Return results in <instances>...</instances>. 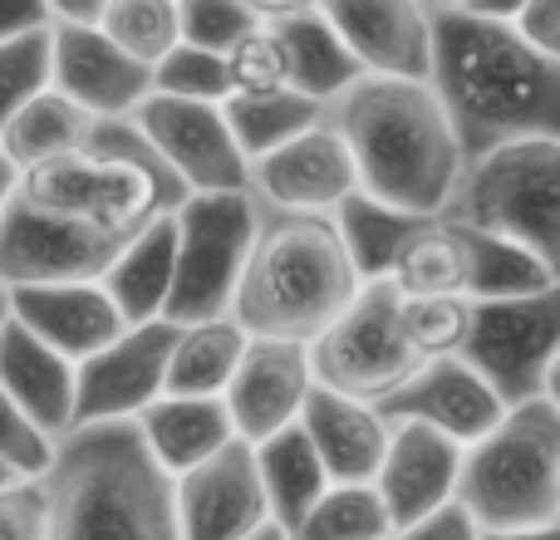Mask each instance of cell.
<instances>
[{"label":"cell","mask_w":560,"mask_h":540,"mask_svg":"<svg viewBox=\"0 0 560 540\" xmlns=\"http://www.w3.org/2000/svg\"><path fill=\"white\" fill-rule=\"evenodd\" d=\"M187 202L133 118L94 124L84 153L20 173L0 222V285L104 280L138 232Z\"/></svg>","instance_id":"6da1fadb"},{"label":"cell","mask_w":560,"mask_h":540,"mask_svg":"<svg viewBox=\"0 0 560 540\" xmlns=\"http://www.w3.org/2000/svg\"><path fill=\"white\" fill-rule=\"evenodd\" d=\"M522 0H433V79L463 163L512 143H560V64L541 59L512 15Z\"/></svg>","instance_id":"7a4b0ae2"},{"label":"cell","mask_w":560,"mask_h":540,"mask_svg":"<svg viewBox=\"0 0 560 540\" xmlns=\"http://www.w3.org/2000/svg\"><path fill=\"white\" fill-rule=\"evenodd\" d=\"M359 173V192L408 216H443L463 183V148L428 84L359 79L325 108Z\"/></svg>","instance_id":"3957f363"},{"label":"cell","mask_w":560,"mask_h":540,"mask_svg":"<svg viewBox=\"0 0 560 540\" xmlns=\"http://www.w3.org/2000/svg\"><path fill=\"white\" fill-rule=\"evenodd\" d=\"M39 486L49 540H183L173 477L148 457L133 423L69 433Z\"/></svg>","instance_id":"277c9868"},{"label":"cell","mask_w":560,"mask_h":540,"mask_svg":"<svg viewBox=\"0 0 560 540\" xmlns=\"http://www.w3.org/2000/svg\"><path fill=\"white\" fill-rule=\"evenodd\" d=\"M359 290L364 280L349 266V251L329 216L261 207V232H256L252 261L236 285L232 319L246 329V339L310 349L354 305Z\"/></svg>","instance_id":"5b68a950"},{"label":"cell","mask_w":560,"mask_h":540,"mask_svg":"<svg viewBox=\"0 0 560 540\" xmlns=\"http://www.w3.org/2000/svg\"><path fill=\"white\" fill-rule=\"evenodd\" d=\"M457 506L482 536L560 521V413L546 398L506 408L482 443L463 447Z\"/></svg>","instance_id":"8992f818"},{"label":"cell","mask_w":560,"mask_h":540,"mask_svg":"<svg viewBox=\"0 0 560 540\" xmlns=\"http://www.w3.org/2000/svg\"><path fill=\"white\" fill-rule=\"evenodd\" d=\"M443 216L522 246L560 280V143H512L467 163Z\"/></svg>","instance_id":"52a82bcc"},{"label":"cell","mask_w":560,"mask_h":540,"mask_svg":"<svg viewBox=\"0 0 560 540\" xmlns=\"http://www.w3.org/2000/svg\"><path fill=\"white\" fill-rule=\"evenodd\" d=\"M177 226V266L167 295V325H202L232 315L236 285L252 261L261 232V202L252 192H212L187 197L173 212Z\"/></svg>","instance_id":"ba28073f"},{"label":"cell","mask_w":560,"mask_h":540,"mask_svg":"<svg viewBox=\"0 0 560 540\" xmlns=\"http://www.w3.org/2000/svg\"><path fill=\"white\" fill-rule=\"evenodd\" d=\"M315 384L339 398L378 408L423 368L404 334V295L388 280H369L354 305L310 344Z\"/></svg>","instance_id":"9c48e42d"},{"label":"cell","mask_w":560,"mask_h":540,"mask_svg":"<svg viewBox=\"0 0 560 540\" xmlns=\"http://www.w3.org/2000/svg\"><path fill=\"white\" fill-rule=\"evenodd\" d=\"M560 354V280L536 295L472 305V334L463 359L487 378L506 408L541 398L546 368Z\"/></svg>","instance_id":"30bf717a"},{"label":"cell","mask_w":560,"mask_h":540,"mask_svg":"<svg viewBox=\"0 0 560 540\" xmlns=\"http://www.w3.org/2000/svg\"><path fill=\"white\" fill-rule=\"evenodd\" d=\"M177 344V325H128L108 349L74 364V433L79 427L138 423L167 388V359Z\"/></svg>","instance_id":"8fae6325"},{"label":"cell","mask_w":560,"mask_h":540,"mask_svg":"<svg viewBox=\"0 0 560 540\" xmlns=\"http://www.w3.org/2000/svg\"><path fill=\"white\" fill-rule=\"evenodd\" d=\"M138 133L158 148L167 173L187 197L252 192V163L242 157L222 104H183V98H148L133 114Z\"/></svg>","instance_id":"7c38bea8"},{"label":"cell","mask_w":560,"mask_h":540,"mask_svg":"<svg viewBox=\"0 0 560 540\" xmlns=\"http://www.w3.org/2000/svg\"><path fill=\"white\" fill-rule=\"evenodd\" d=\"M49 89H59L94 124H114L133 118L153 98V69L128 59L98 25L49 20Z\"/></svg>","instance_id":"4fadbf2b"},{"label":"cell","mask_w":560,"mask_h":540,"mask_svg":"<svg viewBox=\"0 0 560 540\" xmlns=\"http://www.w3.org/2000/svg\"><path fill=\"white\" fill-rule=\"evenodd\" d=\"M359 192V173L345 138L329 118H319L310 133L290 138L271 157L252 163V197L266 212H295V216H329L339 202Z\"/></svg>","instance_id":"5bb4252c"},{"label":"cell","mask_w":560,"mask_h":540,"mask_svg":"<svg viewBox=\"0 0 560 540\" xmlns=\"http://www.w3.org/2000/svg\"><path fill=\"white\" fill-rule=\"evenodd\" d=\"M329 25L364 79L428 84L433 79V25L418 0H325Z\"/></svg>","instance_id":"9a60e30c"},{"label":"cell","mask_w":560,"mask_h":540,"mask_svg":"<svg viewBox=\"0 0 560 540\" xmlns=\"http://www.w3.org/2000/svg\"><path fill=\"white\" fill-rule=\"evenodd\" d=\"M173 502L183 540H246L252 531L271 526L261 472H256V447L246 443H232L197 472L177 477Z\"/></svg>","instance_id":"2e32d148"},{"label":"cell","mask_w":560,"mask_h":540,"mask_svg":"<svg viewBox=\"0 0 560 540\" xmlns=\"http://www.w3.org/2000/svg\"><path fill=\"white\" fill-rule=\"evenodd\" d=\"M378 413H384V423H418L453 437L457 447H472L502 423L506 403L487 388V378L467 359H433L394 398H384Z\"/></svg>","instance_id":"e0dca14e"},{"label":"cell","mask_w":560,"mask_h":540,"mask_svg":"<svg viewBox=\"0 0 560 540\" xmlns=\"http://www.w3.org/2000/svg\"><path fill=\"white\" fill-rule=\"evenodd\" d=\"M310 394H315V368H310L305 344H271L252 339L232 388H226V413L246 447H261L266 437L285 433L300 423Z\"/></svg>","instance_id":"ac0fdd59"},{"label":"cell","mask_w":560,"mask_h":540,"mask_svg":"<svg viewBox=\"0 0 560 540\" xmlns=\"http://www.w3.org/2000/svg\"><path fill=\"white\" fill-rule=\"evenodd\" d=\"M457 477H463V447L453 437L418 423H388V453L374 477V492L394 521V536L453 506Z\"/></svg>","instance_id":"d6986e66"},{"label":"cell","mask_w":560,"mask_h":540,"mask_svg":"<svg viewBox=\"0 0 560 540\" xmlns=\"http://www.w3.org/2000/svg\"><path fill=\"white\" fill-rule=\"evenodd\" d=\"M10 319L49 344L59 359L84 364L108 349L128 329L118 305L98 280H59V285H20L10 290Z\"/></svg>","instance_id":"ffe728a7"},{"label":"cell","mask_w":560,"mask_h":540,"mask_svg":"<svg viewBox=\"0 0 560 540\" xmlns=\"http://www.w3.org/2000/svg\"><path fill=\"white\" fill-rule=\"evenodd\" d=\"M256 10H261V25L271 30V39L280 45L290 94L329 108L364 79V69L354 64V55L339 39V30L329 25L325 5H315V0H280V5H256Z\"/></svg>","instance_id":"44dd1931"},{"label":"cell","mask_w":560,"mask_h":540,"mask_svg":"<svg viewBox=\"0 0 560 540\" xmlns=\"http://www.w3.org/2000/svg\"><path fill=\"white\" fill-rule=\"evenodd\" d=\"M300 433L310 437L315 457L325 462L329 486H374L388 453V423L378 408L339 398L315 384L305 413H300Z\"/></svg>","instance_id":"7402d4cb"},{"label":"cell","mask_w":560,"mask_h":540,"mask_svg":"<svg viewBox=\"0 0 560 540\" xmlns=\"http://www.w3.org/2000/svg\"><path fill=\"white\" fill-rule=\"evenodd\" d=\"M0 394L49 437L65 443L74 433V364L39 344L30 329L5 319L0 329Z\"/></svg>","instance_id":"603a6c76"},{"label":"cell","mask_w":560,"mask_h":540,"mask_svg":"<svg viewBox=\"0 0 560 540\" xmlns=\"http://www.w3.org/2000/svg\"><path fill=\"white\" fill-rule=\"evenodd\" d=\"M133 427H138V437H143L148 457H153L173 482L187 477V472H197L202 462H212V457L226 453L232 443H242L222 398H173V394H163Z\"/></svg>","instance_id":"cb8c5ba5"},{"label":"cell","mask_w":560,"mask_h":540,"mask_svg":"<svg viewBox=\"0 0 560 540\" xmlns=\"http://www.w3.org/2000/svg\"><path fill=\"white\" fill-rule=\"evenodd\" d=\"M173 266H177V226L173 216H158L148 232L118 251V261L104 270L98 285L118 305L128 325H153L167 315V295H173Z\"/></svg>","instance_id":"d4e9b609"},{"label":"cell","mask_w":560,"mask_h":540,"mask_svg":"<svg viewBox=\"0 0 560 540\" xmlns=\"http://www.w3.org/2000/svg\"><path fill=\"white\" fill-rule=\"evenodd\" d=\"M256 472H261V492H266L271 521L295 540V531L305 526V516L315 512L319 496L329 492V472L315 457L310 437L300 433V423L285 427V433H276V437H266V443L256 447Z\"/></svg>","instance_id":"484cf974"},{"label":"cell","mask_w":560,"mask_h":540,"mask_svg":"<svg viewBox=\"0 0 560 540\" xmlns=\"http://www.w3.org/2000/svg\"><path fill=\"white\" fill-rule=\"evenodd\" d=\"M246 349V329L232 315L222 319H202V325H177V344L167 359V388L173 398H226L236 368H242Z\"/></svg>","instance_id":"4316f807"},{"label":"cell","mask_w":560,"mask_h":540,"mask_svg":"<svg viewBox=\"0 0 560 540\" xmlns=\"http://www.w3.org/2000/svg\"><path fill=\"white\" fill-rule=\"evenodd\" d=\"M89 133H94V118L84 108H74L59 89H45L39 98H30L15 118L0 133V153L15 163V173H35L45 163L84 153Z\"/></svg>","instance_id":"83f0119b"},{"label":"cell","mask_w":560,"mask_h":540,"mask_svg":"<svg viewBox=\"0 0 560 540\" xmlns=\"http://www.w3.org/2000/svg\"><path fill=\"white\" fill-rule=\"evenodd\" d=\"M388 285L404 300H438V295H457L467 300V256H463V232L453 216H428L408 246L398 251Z\"/></svg>","instance_id":"f1b7e54d"},{"label":"cell","mask_w":560,"mask_h":540,"mask_svg":"<svg viewBox=\"0 0 560 540\" xmlns=\"http://www.w3.org/2000/svg\"><path fill=\"white\" fill-rule=\"evenodd\" d=\"M329 222H335L339 242H345L349 266H354L359 280L369 285V280H388L398 251H404L408 236L423 226V216H408L388 202H374L369 192H354L349 202H339L335 212H329Z\"/></svg>","instance_id":"f546056e"},{"label":"cell","mask_w":560,"mask_h":540,"mask_svg":"<svg viewBox=\"0 0 560 540\" xmlns=\"http://www.w3.org/2000/svg\"><path fill=\"white\" fill-rule=\"evenodd\" d=\"M226 124H232V138L242 148L246 163H261L276 148H285L290 138L310 133V128L325 118V108L310 104L300 94H261V98H226L222 104Z\"/></svg>","instance_id":"4dcf8cb0"},{"label":"cell","mask_w":560,"mask_h":540,"mask_svg":"<svg viewBox=\"0 0 560 540\" xmlns=\"http://www.w3.org/2000/svg\"><path fill=\"white\" fill-rule=\"evenodd\" d=\"M463 256H467V300L487 305V300H516V295H536V290L556 285L522 246L502 242V236H487L477 226H463Z\"/></svg>","instance_id":"1f68e13d"},{"label":"cell","mask_w":560,"mask_h":540,"mask_svg":"<svg viewBox=\"0 0 560 540\" xmlns=\"http://www.w3.org/2000/svg\"><path fill=\"white\" fill-rule=\"evenodd\" d=\"M98 30H104L128 59H138L143 69H153L158 59H167L177 45H183L177 0H104Z\"/></svg>","instance_id":"d6a6232c"},{"label":"cell","mask_w":560,"mask_h":540,"mask_svg":"<svg viewBox=\"0 0 560 540\" xmlns=\"http://www.w3.org/2000/svg\"><path fill=\"white\" fill-rule=\"evenodd\" d=\"M295 540H394V521L374 486H329Z\"/></svg>","instance_id":"836d02e7"},{"label":"cell","mask_w":560,"mask_h":540,"mask_svg":"<svg viewBox=\"0 0 560 540\" xmlns=\"http://www.w3.org/2000/svg\"><path fill=\"white\" fill-rule=\"evenodd\" d=\"M404 334L423 364L433 359H463L472 334V300L438 295V300H404Z\"/></svg>","instance_id":"e575fe53"},{"label":"cell","mask_w":560,"mask_h":540,"mask_svg":"<svg viewBox=\"0 0 560 540\" xmlns=\"http://www.w3.org/2000/svg\"><path fill=\"white\" fill-rule=\"evenodd\" d=\"M177 25H183V45L226 59L246 35L261 30V10L252 0H177Z\"/></svg>","instance_id":"d590c367"},{"label":"cell","mask_w":560,"mask_h":540,"mask_svg":"<svg viewBox=\"0 0 560 540\" xmlns=\"http://www.w3.org/2000/svg\"><path fill=\"white\" fill-rule=\"evenodd\" d=\"M153 94L183 98V104H226V98H232L226 59L207 55V49H197V45H177L173 55L153 64Z\"/></svg>","instance_id":"8d00e7d4"},{"label":"cell","mask_w":560,"mask_h":540,"mask_svg":"<svg viewBox=\"0 0 560 540\" xmlns=\"http://www.w3.org/2000/svg\"><path fill=\"white\" fill-rule=\"evenodd\" d=\"M45 89H49V30L0 45V133Z\"/></svg>","instance_id":"74e56055"},{"label":"cell","mask_w":560,"mask_h":540,"mask_svg":"<svg viewBox=\"0 0 560 540\" xmlns=\"http://www.w3.org/2000/svg\"><path fill=\"white\" fill-rule=\"evenodd\" d=\"M226 79H232V98H261V94H285V59L271 30H256L226 55Z\"/></svg>","instance_id":"f35d334b"},{"label":"cell","mask_w":560,"mask_h":540,"mask_svg":"<svg viewBox=\"0 0 560 540\" xmlns=\"http://www.w3.org/2000/svg\"><path fill=\"white\" fill-rule=\"evenodd\" d=\"M55 447L59 443H49V437L0 394V467H5V472H15L20 482H39V477L49 472V462H55Z\"/></svg>","instance_id":"ab89813d"},{"label":"cell","mask_w":560,"mask_h":540,"mask_svg":"<svg viewBox=\"0 0 560 540\" xmlns=\"http://www.w3.org/2000/svg\"><path fill=\"white\" fill-rule=\"evenodd\" d=\"M0 540H49V506L39 482H15L0 492Z\"/></svg>","instance_id":"60d3db41"},{"label":"cell","mask_w":560,"mask_h":540,"mask_svg":"<svg viewBox=\"0 0 560 540\" xmlns=\"http://www.w3.org/2000/svg\"><path fill=\"white\" fill-rule=\"evenodd\" d=\"M512 25L536 55L560 64V0H522Z\"/></svg>","instance_id":"b9f144b4"},{"label":"cell","mask_w":560,"mask_h":540,"mask_svg":"<svg viewBox=\"0 0 560 540\" xmlns=\"http://www.w3.org/2000/svg\"><path fill=\"white\" fill-rule=\"evenodd\" d=\"M394 540H482V526L472 521V516L463 512V506H443V512H433L428 521L408 526V531H398Z\"/></svg>","instance_id":"7bdbcfd3"},{"label":"cell","mask_w":560,"mask_h":540,"mask_svg":"<svg viewBox=\"0 0 560 540\" xmlns=\"http://www.w3.org/2000/svg\"><path fill=\"white\" fill-rule=\"evenodd\" d=\"M49 30V0H0V45Z\"/></svg>","instance_id":"ee69618b"},{"label":"cell","mask_w":560,"mask_h":540,"mask_svg":"<svg viewBox=\"0 0 560 540\" xmlns=\"http://www.w3.org/2000/svg\"><path fill=\"white\" fill-rule=\"evenodd\" d=\"M15 187H20L15 163H10V157L0 153V222H5V212H10V197H15Z\"/></svg>","instance_id":"f6af8a7d"},{"label":"cell","mask_w":560,"mask_h":540,"mask_svg":"<svg viewBox=\"0 0 560 540\" xmlns=\"http://www.w3.org/2000/svg\"><path fill=\"white\" fill-rule=\"evenodd\" d=\"M482 540H560V521H551V526H526V531H497V536H482Z\"/></svg>","instance_id":"bcb514c9"},{"label":"cell","mask_w":560,"mask_h":540,"mask_svg":"<svg viewBox=\"0 0 560 540\" xmlns=\"http://www.w3.org/2000/svg\"><path fill=\"white\" fill-rule=\"evenodd\" d=\"M541 398H546V403H551V408H556V413H560V354H556V364H551V368H546V384H541Z\"/></svg>","instance_id":"7dc6e473"},{"label":"cell","mask_w":560,"mask_h":540,"mask_svg":"<svg viewBox=\"0 0 560 540\" xmlns=\"http://www.w3.org/2000/svg\"><path fill=\"white\" fill-rule=\"evenodd\" d=\"M246 540H290V536H285V531H280V526L271 521V526H261V531H252Z\"/></svg>","instance_id":"c3c4849f"},{"label":"cell","mask_w":560,"mask_h":540,"mask_svg":"<svg viewBox=\"0 0 560 540\" xmlns=\"http://www.w3.org/2000/svg\"><path fill=\"white\" fill-rule=\"evenodd\" d=\"M5 319H10V290L0 285V329H5Z\"/></svg>","instance_id":"681fc988"},{"label":"cell","mask_w":560,"mask_h":540,"mask_svg":"<svg viewBox=\"0 0 560 540\" xmlns=\"http://www.w3.org/2000/svg\"><path fill=\"white\" fill-rule=\"evenodd\" d=\"M20 482V477L15 472H5V467H0V492H5V486H15Z\"/></svg>","instance_id":"f907efd6"}]
</instances>
